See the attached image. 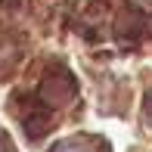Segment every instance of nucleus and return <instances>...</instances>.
Returning a JSON list of instances; mask_svg holds the SVG:
<instances>
[{
	"label": "nucleus",
	"mask_w": 152,
	"mask_h": 152,
	"mask_svg": "<svg viewBox=\"0 0 152 152\" xmlns=\"http://www.w3.org/2000/svg\"><path fill=\"white\" fill-rule=\"evenodd\" d=\"M22 62V50L16 44H0V78H10Z\"/></svg>",
	"instance_id": "f257e3e1"
},
{
	"label": "nucleus",
	"mask_w": 152,
	"mask_h": 152,
	"mask_svg": "<svg viewBox=\"0 0 152 152\" xmlns=\"http://www.w3.org/2000/svg\"><path fill=\"white\" fill-rule=\"evenodd\" d=\"M118 31H124L127 37L140 34V31H143V22H140V16H137L134 10H124V12H121V19H118Z\"/></svg>",
	"instance_id": "f03ea898"
},
{
	"label": "nucleus",
	"mask_w": 152,
	"mask_h": 152,
	"mask_svg": "<svg viewBox=\"0 0 152 152\" xmlns=\"http://www.w3.org/2000/svg\"><path fill=\"white\" fill-rule=\"evenodd\" d=\"M53 152H96V149H93V143H87V140H72V143H59Z\"/></svg>",
	"instance_id": "7ed1b4c3"
},
{
	"label": "nucleus",
	"mask_w": 152,
	"mask_h": 152,
	"mask_svg": "<svg viewBox=\"0 0 152 152\" xmlns=\"http://www.w3.org/2000/svg\"><path fill=\"white\" fill-rule=\"evenodd\" d=\"M146 112H149V121H152V93H149V102H146Z\"/></svg>",
	"instance_id": "20e7f679"
},
{
	"label": "nucleus",
	"mask_w": 152,
	"mask_h": 152,
	"mask_svg": "<svg viewBox=\"0 0 152 152\" xmlns=\"http://www.w3.org/2000/svg\"><path fill=\"white\" fill-rule=\"evenodd\" d=\"M0 152H6V149H3V143H0Z\"/></svg>",
	"instance_id": "39448f33"
}]
</instances>
